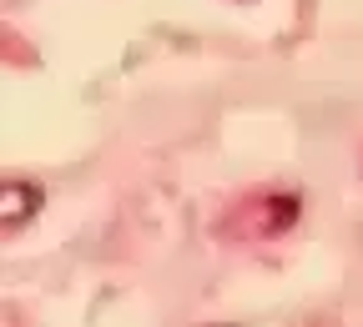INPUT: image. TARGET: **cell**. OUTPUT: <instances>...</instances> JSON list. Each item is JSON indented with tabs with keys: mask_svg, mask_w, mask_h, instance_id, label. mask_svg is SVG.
<instances>
[{
	"mask_svg": "<svg viewBox=\"0 0 363 327\" xmlns=\"http://www.w3.org/2000/svg\"><path fill=\"white\" fill-rule=\"evenodd\" d=\"M35 207H40V192H35V186L6 181V226H26Z\"/></svg>",
	"mask_w": 363,
	"mask_h": 327,
	"instance_id": "cell-1",
	"label": "cell"
}]
</instances>
